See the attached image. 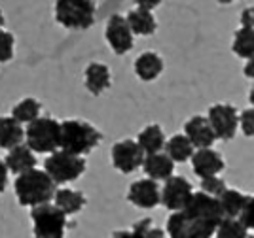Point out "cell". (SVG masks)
<instances>
[{
	"mask_svg": "<svg viewBox=\"0 0 254 238\" xmlns=\"http://www.w3.org/2000/svg\"><path fill=\"white\" fill-rule=\"evenodd\" d=\"M222 219L220 200L197 191L184 210L171 214L165 231L169 238H212Z\"/></svg>",
	"mask_w": 254,
	"mask_h": 238,
	"instance_id": "cell-1",
	"label": "cell"
},
{
	"mask_svg": "<svg viewBox=\"0 0 254 238\" xmlns=\"http://www.w3.org/2000/svg\"><path fill=\"white\" fill-rule=\"evenodd\" d=\"M13 191H15V198L21 206L32 208L48 204L50 200L55 198L57 193V184L53 182V178L46 172V170H29L21 176L15 178L13 184Z\"/></svg>",
	"mask_w": 254,
	"mask_h": 238,
	"instance_id": "cell-2",
	"label": "cell"
},
{
	"mask_svg": "<svg viewBox=\"0 0 254 238\" xmlns=\"http://www.w3.org/2000/svg\"><path fill=\"white\" fill-rule=\"evenodd\" d=\"M101 131L82 119H66L61 123V149L84 157L101 144Z\"/></svg>",
	"mask_w": 254,
	"mask_h": 238,
	"instance_id": "cell-3",
	"label": "cell"
},
{
	"mask_svg": "<svg viewBox=\"0 0 254 238\" xmlns=\"http://www.w3.org/2000/svg\"><path fill=\"white\" fill-rule=\"evenodd\" d=\"M95 0H55V21L68 31H85L95 23Z\"/></svg>",
	"mask_w": 254,
	"mask_h": 238,
	"instance_id": "cell-4",
	"label": "cell"
},
{
	"mask_svg": "<svg viewBox=\"0 0 254 238\" xmlns=\"http://www.w3.org/2000/svg\"><path fill=\"white\" fill-rule=\"evenodd\" d=\"M25 144L34 153H55L61 149V123L53 117H38L36 121L27 125Z\"/></svg>",
	"mask_w": 254,
	"mask_h": 238,
	"instance_id": "cell-5",
	"label": "cell"
},
{
	"mask_svg": "<svg viewBox=\"0 0 254 238\" xmlns=\"http://www.w3.org/2000/svg\"><path fill=\"white\" fill-rule=\"evenodd\" d=\"M31 223L34 238H64L66 235V214L55 204H42L31 210Z\"/></svg>",
	"mask_w": 254,
	"mask_h": 238,
	"instance_id": "cell-6",
	"label": "cell"
},
{
	"mask_svg": "<svg viewBox=\"0 0 254 238\" xmlns=\"http://www.w3.org/2000/svg\"><path fill=\"white\" fill-rule=\"evenodd\" d=\"M85 168H87V163L84 157L68 153L64 149L48 155V159L44 161V170L53 178L57 186L76 182L80 176H84Z\"/></svg>",
	"mask_w": 254,
	"mask_h": 238,
	"instance_id": "cell-7",
	"label": "cell"
},
{
	"mask_svg": "<svg viewBox=\"0 0 254 238\" xmlns=\"http://www.w3.org/2000/svg\"><path fill=\"white\" fill-rule=\"evenodd\" d=\"M144 159H146V153L137 140L126 138L112 145V165L122 174L135 172L137 168L144 165Z\"/></svg>",
	"mask_w": 254,
	"mask_h": 238,
	"instance_id": "cell-8",
	"label": "cell"
},
{
	"mask_svg": "<svg viewBox=\"0 0 254 238\" xmlns=\"http://www.w3.org/2000/svg\"><path fill=\"white\" fill-rule=\"evenodd\" d=\"M239 112L232 104H214L209 108V121H211L214 133L218 136V140H233L235 133L239 129Z\"/></svg>",
	"mask_w": 254,
	"mask_h": 238,
	"instance_id": "cell-9",
	"label": "cell"
},
{
	"mask_svg": "<svg viewBox=\"0 0 254 238\" xmlns=\"http://www.w3.org/2000/svg\"><path fill=\"white\" fill-rule=\"evenodd\" d=\"M133 36L135 34H133L131 27H129L127 17L120 15V13H114L108 19L105 29V38L116 55H126V53L133 49V42H135Z\"/></svg>",
	"mask_w": 254,
	"mask_h": 238,
	"instance_id": "cell-10",
	"label": "cell"
},
{
	"mask_svg": "<svg viewBox=\"0 0 254 238\" xmlns=\"http://www.w3.org/2000/svg\"><path fill=\"white\" fill-rule=\"evenodd\" d=\"M193 187L182 176H173L165 182L161 189V204L171 212H180L188 206V202L193 197Z\"/></svg>",
	"mask_w": 254,
	"mask_h": 238,
	"instance_id": "cell-11",
	"label": "cell"
},
{
	"mask_svg": "<svg viewBox=\"0 0 254 238\" xmlns=\"http://www.w3.org/2000/svg\"><path fill=\"white\" fill-rule=\"evenodd\" d=\"M127 200L140 210H152L161 204V189L156 180H150V178L137 180L129 186Z\"/></svg>",
	"mask_w": 254,
	"mask_h": 238,
	"instance_id": "cell-12",
	"label": "cell"
},
{
	"mask_svg": "<svg viewBox=\"0 0 254 238\" xmlns=\"http://www.w3.org/2000/svg\"><path fill=\"white\" fill-rule=\"evenodd\" d=\"M184 135L191 140V144L195 145V149H205V147H211L218 136L212 129L209 117L205 115H193L190 117L186 125H184Z\"/></svg>",
	"mask_w": 254,
	"mask_h": 238,
	"instance_id": "cell-13",
	"label": "cell"
},
{
	"mask_svg": "<svg viewBox=\"0 0 254 238\" xmlns=\"http://www.w3.org/2000/svg\"><path fill=\"white\" fill-rule=\"evenodd\" d=\"M224 157L212 149V147H205V149H197L193 157H191V168L195 172V176L205 180V178L218 176L224 170Z\"/></svg>",
	"mask_w": 254,
	"mask_h": 238,
	"instance_id": "cell-14",
	"label": "cell"
},
{
	"mask_svg": "<svg viewBox=\"0 0 254 238\" xmlns=\"http://www.w3.org/2000/svg\"><path fill=\"white\" fill-rule=\"evenodd\" d=\"M84 80H85V89L93 96H99L103 95L106 89H110L112 85V74H110V68L103 64V62H89L85 66L84 72Z\"/></svg>",
	"mask_w": 254,
	"mask_h": 238,
	"instance_id": "cell-15",
	"label": "cell"
},
{
	"mask_svg": "<svg viewBox=\"0 0 254 238\" xmlns=\"http://www.w3.org/2000/svg\"><path fill=\"white\" fill-rule=\"evenodd\" d=\"M4 163L10 168L11 174L21 176L29 170H34L38 161H36V155H34V151L31 147L27 144H21L8 151V155L4 157Z\"/></svg>",
	"mask_w": 254,
	"mask_h": 238,
	"instance_id": "cell-16",
	"label": "cell"
},
{
	"mask_svg": "<svg viewBox=\"0 0 254 238\" xmlns=\"http://www.w3.org/2000/svg\"><path fill=\"white\" fill-rule=\"evenodd\" d=\"M135 74L142 82H154L163 72V59L156 51H144L135 59Z\"/></svg>",
	"mask_w": 254,
	"mask_h": 238,
	"instance_id": "cell-17",
	"label": "cell"
},
{
	"mask_svg": "<svg viewBox=\"0 0 254 238\" xmlns=\"http://www.w3.org/2000/svg\"><path fill=\"white\" fill-rule=\"evenodd\" d=\"M142 170L146 172V176L150 180H156V182L163 180V182H167L169 178H173V172H175V161L167 153L146 155Z\"/></svg>",
	"mask_w": 254,
	"mask_h": 238,
	"instance_id": "cell-18",
	"label": "cell"
},
{
	"mask_svg": "<svg viewBox=\"0 0 254 238\" xmlns=\"http://www.w3.org/2000/svg\"><path fill=\"white\" fill-rule=\"evenodd\" d=\"M25 136H27V131L23 129V123H19L11 115L2 117V121H0V145H2V149L10 151L13 147L21 145Z\"/></svg>",
	"mask_w": 254,
	"mask_h": 238,
	"instance_id": "cell-19",
	"label": "cell"
},
{
	"mask_svg": "<svg viewBox=\"0 0 254 238\" xmlns=\"http://www.w3.org/2000/svg\"><path fill=\"white\" fill-rule=\"evenodd\" d=\"M87 202V198L82 191H76V189H68V187H63V189H57L55 193V198H53V204L57 208H61L66 216H74L78 212H82Z\"/></svg>",
	"mask_w": 254,
	"mask_h": 238,
	"instance_id": "cell-20",
	"label": "cell"
},
{
	"mask_svg": "<svg viewBox=\"0 0 254 238\" xmlns=\"http://www.w3.org/2000/svg\"><path fill=\"white\" fill-rule=\"evenodd\" d=\"M127 21H129L133 34H138V36H150L158 31V21L150 10L135 8L127 13Z\"/></svg>",
	"mask_w": 254,
	"mask_h": 238,
	"instance_id": "cell-21",
	"label": "cell"
},
{
	"mask_svg": "<svg viewBox=\"0 0 254 238\" xmlns=\"http://www.w3.org/2000/svg\"><path fill=\"white\" fill-rule=\"evenodd\" d=\"M137 142L140 144V147L144 149L146 155H154V153H161V149L167 145L163 129L159 125H148L138 133Z\"/></svg>",
	"mask_w": 254,
	"mask_h": 238,
	"instance_id": "cell-22",
	"label": "cell"
},
{
	"mask_svg": "<svg viewBox=\"0 0 254 238\" xmlns=\"http://www.w3.org/2000/svg\"><path fill=\"white\" fill-rule=\"evenodd\" d=\"M195 145L191 144V140L186 135H175L167 140L165 145V153L175 161V163H186L191 161V157L195 153Z\"/></svg>",
	"mask_w": 254,
	"mask_h": 238,
	"instance_id": "cell-23",
	"label": "cell"
},
{
	"mask_svg": "<svg viewBox=\"0 0 254 238\" xmlns=\"http://www.w3.org/2000/svg\"><path fill=\"white\" fill-rule=\"evenodd\" d=\"M218 200H220V206H222L224 218H241L249 197L243 195L241 191H237V189L228 187Z\"/></svg>",
	"mask_w": 254,
	"mask_h": 238,
	"instance_id": "cell-24",
	"label": "cell"
},
{
	"mask_svg": "<svg viewBox=\"0 0 254 238\" xmlns=\"http://www.w3.org/2000/svg\"><path fill=\"white\" fill-rule=\"evenodd\" d=\"M232 49L237 57L241 59H253L254 57V29H249V27H241L239 31L235 32L233 36V44Z\"/></svg>",
	"mask_w": 254,
	"mask_h": 238,
	"instance_id": "cell-25",
	"label": "cell"
},
{
	"mask_svg": "<svg viewBox=\"0 0 254 238\" xmlns=\"http://www.w3.org/2000/svg\"><path fill=\"white\" fill-rule=\"evenodd\" d=\"M40 112H42V104L36 98H23L21 102H17L11 108V117H15L19 123L31 125L38 117H42Z\"/></svg>",
	"mask_w": 254,
	"mask_h": 238,
	"instance_id": "cell-26",
	"label": "cell"
},
{
	"mask_svg": "<svg viewBox=\"0 0 254 238\" xmlns=\"http://www.w3.org/2000/svg\"><path fill=\"white\" fill-rule=\"evenodd\" d=\"M249 227L239 218H224L218 225L216 238H247Z\"/></svg>",
	"mask_w": 254,
	"mask_h": 238,
	"instance_id": "cell-27",
	"label": "cell"
},
{
	"mask_svg": "<svg viewBox=\"0 0 254 238\" xmlns=\"http://www.w3.org/2000/svg\"><path fill=\"white\" fill-rule=\"evenodd\" d=\"M226 189H228V187H226V182H224L222 178L212 176V178H205V180H201V191L203 193H207V195H211V197L220 198Z\"/></svg>",
	"mask_w": 254,
	"mask_h": 238,
	"instance_id": "cell-28",
	"label": "cell"
},
{
	"mask_svg": "<svg viewBox=\"0 0 254 238\" xmlns=\"http://www.w3.org/2000/svg\"><path fill=\"white\" fill-rule=\"evenodd\" d=\"M133 229H135L142 238H165V231H161L159 227H154V225H152V219H148V218L137 221V223L133 225Z\"/></svg>",
	"mask_w": 254,
	"mask_h": 238,
	"instance_id": "cell-29",
	"label": "cell"
},
{
	"mask_svg": "<svg viewBox=\"0 0 254 238\" xmlns=\"http://www.w3.org/2000/svg\"><path fill=\"white\" fill-rule=\"evenodd\" d=\"M13 48H15V38L8 31L0 32V61L8 62L13 57Z\"/></svg>",
	"mask_w": 254,
	"mask_h": 238,
	"instance_id": "cell-30",
	"label": "cell"
},
{
	"mask_svg": "<svg viewBox=\"0 0 254 238\" xmlns=\"http://www.w3.org/2000/svg\"><path fill=\"white\" fill-rule=\"evenodd\" d=\"M239 127L245 136H254V108L243 110L239 115Z\"/></svg>",
	"mask_w": 254,
	"mask_h": 238,
	"instance_id": "cell-31",
	"label": "cell"
},
{
	"mask_svg": "<svg viewBox=\"0 0 254 238\" xmlns=\"http://www.w3.org/2000/svg\"><path fill=\"white\" fill-rule=\"evenodd\" d=\"M241 221H243L247 227L251 229V231H254V195L253 197H249V200H247V206H245L243 214H241Z\"/></svg>",
	"mask_w": 254,
	"mask_h": 238,
	"instance_id": "cell-32",
	"label": "cell"
},
{
	"mask_svg": "<svg viewBox=\"0 0 254 238\" xmlns=\"http://www.w3.org/2000/svg\"><path fill=\"white\" fill-rule=\"evenodd\" d=\"M241 25L243 27H249V29H254V6H249L241 11Z\"/></svg>",
	"mask_w": 254,
	"mask_h": 238,
	"instance_id": "cell-33",
	"label": "cell"
},
{
	"mask_svg": "<svg viewBox=\"0 0 254 238\" xmlns=\"http://www.w3.org/2000/svg\"><path fill=\"white\" fill-rule=\"evenodd\" d=\"M163 0H135V4H137V8H142V10H154V8H158L159 4H161Z\"/></svg>",
	"mask_w": 254,
	"mask_h": 238,
	"instance_id": "cell-34",
	"label": "cell"
},
{
	"mask_svg": "<svg viewBox=\"0 0 254 238\" xmlns=\"http://www.w3.org/2000/svg\"><path fill=\"white\" fill-rule=\"evenodd\" d=\"M8 172H10V168L6 166V163H2L0 165V187H2V191L8 186Z\"/></svg>",
	"mask_w": 254,
	"mask_h": 238,
	"instance_id": "cell-35",
	"label": "cell"
},
{
	"mask_svg": "<svg viewBox=\"0 0 254 238\" xmlns=\"http://www.w3.org/2000/svg\"><path fill=\"white\" fill-rule=\"evenodd\" d=\"M112 238H142V237L138 235L135 229H131V231H116L112 235Z\"/></svg>",
	"mask_w": 254,
	"mask_h": 238,
	"instance_id": "cell-36",
	"label": "cell"
},
{
	"mask_svg": "<svg viewBox=\"0 0 254 238\" xmlns=\"http://www.w3.org/2000/svg\"><path fill=\"white\" fill-rule=\"evenodd\" d=\"M243 74H245V78L254 80V57L247 61V64H245V68H243Z\"/></svg>",
	"mask_w": 254,
	"mask_h": 238,
	"instance_id": "cell-37",
	"label": "cell"
},
{
	"mask_svg": "<svg viewBox=\"0 0 254 238\" xmlns=\"http://www.w3.org/2000/svg\"><path fill=\"white\" fill-rule=\"evenodd\" d=\"M249 100H251V104H253V108H254V85H253V89H251V95H249Z\"/></svg>",
	"mask_w": 254,
	"mask_h": 238,
	"instance_id": "cell-38",
	"label": "cell"
},
{
	"mask_svg": "<svg viewBox=\"0 0 254 238\" xmlns=\"http://www.w3.org/2000/svg\"><path fill=\"white\" fill-rule=\"evenodd\" d=\"M216 2H218V4H224V6H226V4H233L235 0H216Z\"/></svg>",
	"mask_w": 254,
	"mask_h": 238,
	"instance_id": "cell-39",
	"label": "cell"
},
{
	"mask_svg": "<svg viewBox=\"0 0 254 238\" xmlns=\"http://www.w3.org/2000/svg\"><path fill=\"white\" fill-rule=\"evenodd\" d=\"M247 238H254V237H253V235H249V237H247Z\"/></svg>",
	"mask_w": 254,
	"mask_h": 238,
	"instance_id": "cell-40",
	"label": "cell"
}]
</instances>
